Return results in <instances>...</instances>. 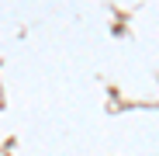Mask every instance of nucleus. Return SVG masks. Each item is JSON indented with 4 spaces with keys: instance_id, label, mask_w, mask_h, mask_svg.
<instances>
[]
</instances>
